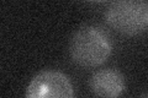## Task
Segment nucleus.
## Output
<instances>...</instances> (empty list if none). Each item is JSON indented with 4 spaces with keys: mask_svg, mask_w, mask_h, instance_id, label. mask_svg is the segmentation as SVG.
<instances>
[{
    "mask_svg": "<svg viewBox=\"0 0 148 98\" xmlns=\"http://www.w3.org/2000/svg\"><path fill=\"white\" fill-rule=\"evenodd\" d=\"M112 52V41L103 27L85 25L75 31L69 43V54L74 63L83 68H96L104 64Z\"/></svg>",
    "mask_w": 148,
    "mask_h": 98,
    "instance_id": "obj_1",
    "label": "nucleus"
},
{
    "mask_svg": "<svg viewBox=\"0 0 148 98\" xmlns=\"http://www.w3.org/2000/svg\"><path fill=\"white\" fill-rule=\"evenodd\" d=\"M26 98H74L71 80L57 70H45L27 86Z\"/></svg>",
    "mask_w": 148,
    "mask_h": 98,
    "instance_id": "obj_3",
    "label": "nucleus"
},
{
    "mask_svg": "<svg viewBox=\"0 0 148 98\" xmlns=\"http://www.w3.org/2000/svg\"><path fill=\"white\" fill-rule=\"evenodd\" d=\"M142 98H148V95H147V96H145V97H142Z\"/></svg>",
    "mask_w": 148,
    "mask_h": 98,
    "instance_id": "obj_5",
    "label": "nucleus"
},
{
    "mask_svg": "<svg viewBox=\"0 0 148 98\" xmlns=\"http://www.w3.org/2000/svg\"><path fill=\"white\" fill-rule=\"evenodd\" d=\"M89 86L98 98H119L125 90V77L116 69H101L92 74Z\"/></svg>",
    "mask_w": 148,
    "mask_h": 98,
    "instance_id": "obj_4",
    "label": "nucleus"
},
{
    "mask_svg": "<svg viewBox=\"0 0 148 98\" xmlns=\"http://www.w3.org/2000/svg\"><path fill=\"white\" fill-rule=\"evenodd\" d=\"M105 20L112 30L125 36H138L148 30V3L119 0L110 3Z\"/></svg>",
    "mask_w": 148,
    "mask_h": 98,
    "instance_id": "obj_2",
    "label": "nucleus"
}]
</instances>
